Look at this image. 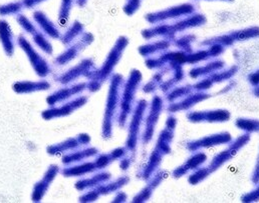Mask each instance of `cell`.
I'll list each match as a JSON object with an SVG mask.
<instances>
[{"label":"cell","instance_id":"obj_1","mask_svg":"<svg viewBox=\"0 0 259 203\" xmlns=\"http://www.w3.org/2000/svg\"><path fill=\"white\" fill-rule=\"evenodd\" d=\"M249 140V136H242L240 138L237 139V141H235L233 143V145H231L229 147V149H226L225 151H222L220 154H218L217 156H215V158L213 159V161L211 162L210 166H209V171H213L215 169H217L219 166H221L224 162L228 161L231 157L234 156V154L236 153V151L238 149H240L243 145H245V143Z\"/></svg>","mask_w":259,"mask_h":203},{"label":"cell","instance_id":"obj_2","mask_svg":"<svg viewBox=\"0 0 259 203\" xmlns=\"http://www.w3.org/2000/svg\"><path fill=\"white\" fill-rule=\"evenodd\" d=\"M231 137L229 133H221V134H216V136H210L208 137L201 138L197 141H194L193 143L189 144V149L190 150H195L198 148L202 147H210L213 145H218L219 143H225L230 141Z\"/></svg>","mask_w":259,"mask_h":203},{"label":"cell","instance_id":"obj_3","mask_svg":"<svg viewBox=\"0 0 259 203\" xmlns=\"http://www.w3.org/2000/svg\"><path fill=\"white\" fill-rule=\"evenodd\" d=\"M19 43H20V46L26 51V53L28 54V56H29V59H30V61L32 62V64L34 63V59L36 60V71H37V73L39 74V75H46V74H48L49 72V70H48V65L45 63V62H42V60H40L39 59V55L37 56V54L35 53V51L32 49V47L27 43V41H25V39L23 38V37H21L20 36V38H19Z\"/></svg>","mask_w":259,"mask_h":203},{"label":"cell","instance_id":"obj_4","mask_svg":"<svg viewBox=\"0 0 259 203\" xmlns=\"http://www.w3.org/2000/svg\"><path fill=\"white\" fill-rule=\"evenodd\" d=\"M206 159V155L204 154H197L193 156L191 159H189L185 164H183V166L179 167V169H177L176 171H179V173L177 174V177H180V175H183L187 172V170L189 169H195L198 165H200L203 161H205Z\"/></svg>","mask_w":259,"mask_h":203},{"label":"cell","instance_id":"obj_5","mask_svg":"<svg viewBox=\"0 0 259 203\" xmlns=\"http://www.w3.org/2000/svg\"><path fill=\"white\" fill-rule=\"evenodd\" d=\"M35 42L47 52L51 53L52 52V46L49 44V42L41 36H36L35 37Z\"/></svg>","mask_w":259,"mask_h":203},{"label":"cell","instance_id":"obj_6","mask_svg":"<svg viewBox=\"0 0 259 203\" xmlns=\"http://www.w3.org/2000/svg\"><path fill=\"white\" fill-rule=\"evenodd\" d=\"M257 199H259V187L252 193H250L248 195H245V197H243L242 201L250 202V201H257Z\"/></svg>","mask_w":259,"mask_h":203},{"label":"cell","instance_id":"obj_7","mask_svg":"<svg viewBox=\"0 0 259 203\" xmlns=\"http://www.w3.org/2000/svg\"><path fill=\"white\" fill-rule=\"evenodd\" d=\"M259 180V158L258 161H257V164H256V167H255V171H254V176H253V181L254 183H257V181Z\"/></svg>","mask_w":259,"mask_h":203}]
</instances>
